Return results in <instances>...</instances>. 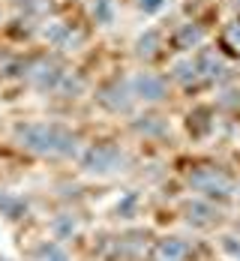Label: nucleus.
Returning a JSON list of instances; mask_svg holds the SVG:
<instances>
[{
  "instance_id": "obj_11",
  "label": "nucleus",
  "mask_w": 240,
  "mask_h": 261,
  "mask_svg": "<svg viewBox=\"0 0 240 261\" xmlns=\"http://www.w3.org/2000/svg\"><path fill=\"white\" fill-rule=\"evenodd\" d=\"M225 246H228V249L234 252V258L240 261V243H228V237H225Z\"/></svg>"
},
{
  "instance_id": "obj_6",
  "label": "nucleus",
  "mask_w": 240,
  "mask_h": 261,
  "mask_svg": "<svg viewBox=\"0 0 240 261\" xmlns=\"http://www.w3.org/2000/svg\"><path fill=\"white\" fill-rule=\"evenodd\" d=\"M81 228H84V222H81V216L75 210H63V213H57L51 216V222H48V237L57 240V243H69V240H75L81 234Z\"/></svg>"
},
{
  "instance_id": "obj_5",
  "label": "nucleus",
  "mask_w": 240,
  "mask_h": 261,
  "mask_svg": "<svg viewBox=\"0 0 240 261\" xmlns=\"http://www.w3.org/2000/svg\"><path fill=\"white\" fill-rule=\"evenodd\" d=\"M192 255H195V249H192V243L186 237L165 234L159 240H153L147 261H189Z\"/></svg>"
},
{
  "instance_id": "obj_8",
  "label": "nucleus",
  "mask_w": 240,
  "mask_h": 261,
  "mask_svg": "<svg viewBox=\"0 0 240 261\" xmlns=\"http://www.w3.org/2000/svg\"><path fill=\"white\" fill-rule=\"evenodd\" d=\"M27 261H72V255H69L66 243H57L51 237H45L27 249Z\"/></svg>"
},
{
  "instance_id": "obj_3",
  "label": "nucleus",
  "mask_w": 240,
  "mask_h": 261,
  "mask_svg": "<svg viewBox=\"0 0 240 261\" xmlns=\"http://www.w3.org/2000/svg\"><path fill=\"white\" fill-rule=\"evenodd\" d=\"M180 219L186 222L189 228H195V231H214L222 225V210L216 207V201H207V198H189L180 204Z\"/></svg>"
},
{
  "instance_id": "obj_9",
  "label": "nucleus",
  "mask_w": 240,
  "mask_h": 261,
  "mask_svg": "<svg viewBox=\"0 0 240 261\" xmlns=\"http://www.w3.org/2000/svg\"><path fill=\"white\" fill-rule=\"evenodd\" d=\"M135 87H138L141 99H162V93H165V81H162V79H156V75H150V72L138 75V81H135Z\"/></svg>"
},
{
  "instance_id": "obj_7",
  "label": "nucleus",
  "mask_w": 240,
  "mask_h": 261,
  "mask_svg": "<svg viewBox=\"0 0 240 261\" xmlns=\"http://www.w3.org/2000/svg\"><path fill=\"white\" fill-rule=\"evenodd\" d=\"M30 216V201L18 192H6L0 189V219L9 222V225H18Z\"/></svg>"
},
{
  "instance_id": "obj_12",
  "label": "nucleus",
  "mask_w": 240,
  "mask_h": 261,
  "mask_svg": "<svg viewBox=\"0 0 240 261\" xmlns=\"http://www.w3.org/2000/svg\"><path fill=\"white\" fill-rule=\"evenodd\" d=\"M162 0H141V9H156Z\"/></svg>"
},
{
  "instance_id": "obj_4",
  "label": "nucleus",
  "mask_w": 240,
  "mask_h": 261,
  "mask_svg": "<svg viewBox=\"0 0 240 261\" xmlns=\"http://www.w3.org/2000/svg\"><path fill=\"white\" fill-rule=\"evenodd\" d=\"M123 165H126V153L120 147H114V144H99L84 156V171L96 174V177L117 174V171H123Z\"/></svg>"
},
{
  "instance_id": "obj_1",
  "label": "nucleus",
  "mask_w": 240,
  "mask_h": 261,
  "mask_svg": "<svg viewBox=\"0 0 240 261\" xmlns=\"http://www.w3.org/2000/svg\"><path fill=\"white\" fill-rule=\"evenodd\" d=\"M18 141L21 147L39 153V156H75V135L66 132L57 123H27L18 129Z\"/></svg>"
},
{
  "instance_id": "obj_2",
  "label": "nucleus",
  "mask_w": 240,
  "mask_h": 261,
  "mask_svg": "<svg viewBox=\"0 0 240 261\" xmlns=\"http://www.w3.org/2000/svg\"><path fill=\"white\" fill-rule=\"evenodd\" d=\"M189 186H192L201 198H207V201H219V204H225V201H231V198L237 195L234 180H231L222 168H214V165L192 168V171H189Z\"/></svg>"
},
{
  "instance_id": "obj_10",
  "label": "nucleus",
  "mask_w": 240,
  "mask_h": 261,
  "mask_svg": "<svg viewBox=\"0 0 240 261\" xmlns=\"http://www.w3.org/2000/svg\"><path fill=\"white\" fill-rule=\"evenodd\" d=\"M138 210H141V198H138V192H126V195L117 201V207H114V219L132 222V219H138Z\"/></svg>"
}]
</instances>
